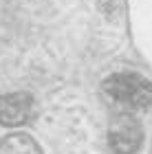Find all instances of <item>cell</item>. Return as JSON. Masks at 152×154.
<instances>
[{
  "instance_id": "277c9868",
  "label": "cell",
  "mask_w": 152,
  "mask_h": 154,
  "mask_svg": "<svg viewBox=\"0 0 152 154\" xmlns=\"http://www.w3.org/2000/svg\"><path fill=\"white\" fill-rule=\"evenodd\" d=\"M0 154H42L38 143L26 134H9L0 141Z\"/></svg>"
},
{
  "instance_id": "3957f363",
  "label": "cell",
  "mask_w": 152,
  "mask_h": 154,
  "mask_svg": "<svg viewBox=\"0 0 152 154\" xmlns=\"http://www.w3.org/2000/svg\"><path fill=\"white\" fill-rule=\"evenodd\" d=\"M33 115V99L26 93H11L0 97V123L2 125H22Z\"/></svg>"
},
{
  "instance_id": "7a4b0ae2",
  "label": "cell",
  "mask_w": 152,
  "mask_h": 154,
  "mask_svg": "<svg viewBox=\"0 0 152 154\" xmlns=\"http://www.w3.org/2000/svg\"><path fill=\"white\" fill-rule=\"evenodd\" d=\"M108 143L117 154H135L143 143V128L139 119L130 112H121L110 121Z\"/></svg>"
},
{
  "instance_id": "6da1fadb",
  "label": "cell",
  "mask_w": 152,
  "mask_h": 154,
  "mask_svg": "<svg viewBox=\"0 0 152 154\" xmlns=\"http://www.w3.org/2000/svg\"><path fill=\"white\" fill-rule=\"evenodd\" d=\"M104 90L130 110H152V84L139 75L119 73L104 82Z\"/></svg>"
}]
</instances>
